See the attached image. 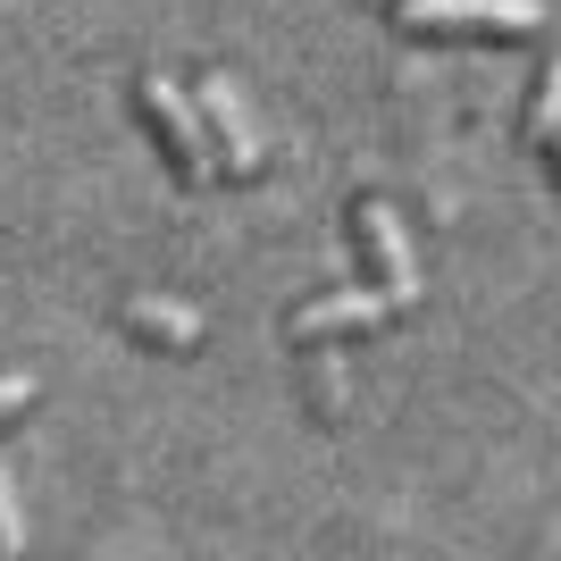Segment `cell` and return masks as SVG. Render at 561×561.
<instances>
[{
    "label": "cell",
    "instance_id": "6da1fadb",
    "mask_svg": "<svg viewBox=\"0 0 561 561\" xmlns=\"http://www.w3.org/2000/svg\"><path fill=\"white\" fill-rule=\"evenodd\" d=\"M135 110L142 126H151V142H160V160L185 176V185H210L218 160H210V126H202V101L185 93V84H168L160 68L135 76Z\"/></svg>",
    "mask_w": 561,
    "mask_h": 561
},
{
    "label": "cell",
    "instance_id": "7a4b0ae2",
    "mask_svg": "<svg viewBox=\"0 0 561 561\" xmlns=\"http://www.w3.org/2000/svg\"><path fill=\"white\" fill-rule=\"evenodd\" d=\"M411 34H537V0H402Z\"/></svg>",
    "mask_w": 561,
    "mask_h": 561
},
{
    "label": "cell",
    "instance_id": "3957f363",
    "mask_svg": "<svg viewBox=\"0 0 561 561\" xmlns=\"http://www.w3.org/2000/svg\"><path fill=\"white\" fill-rule=\"evenodd\" d=\"M193 101H202V126H210L218 176H260V126H252V110H243V93L227 84V68L202 76V84H193Z\"/></svg>",
    "mask_w": 561,
    "mask_h": 561
},
{
    "label": "cell",
    "instance_id": "277c9868",
    "mask_svg": "<svg viewBox=\"0 0 561 561\" xmlns=\"http://www.w3.org/2000/svg\"><path fill=\"white\" fill-rule=\"evenodd\" d=\"M352 243L369 252L377 285H386L402 310L420 302V260H411V234H402V218L386 210V202H352Z\"/></svg>",
    "mask_w": 561,
    "mask_h": 561
},
{
    "label": "cell",
    "instance_id": "5b68a950",
    "mask_svg": "<svg viewBox=\"0 0 561 561\" xmlns=\"http://www.w3.org/2000/svg\"><path fill=\"white\" fill-rule=\"evenodd\" d=\"M394 294L386 285H352V294H328V302H302L294 319H285V335L294 344H319V335H352V328H377V319H394Z\"/></svg>",
    "mask_w": 561,
    "mask_h": 561
},
{
    "label": "cell",
    "instance_id": "8992f818",
    "mask_svg": "<svg viewBox=\"0 0 561 561\" xmlns=\"http://www.w3.org/2000/svg\"><path fill=\"white\" fill-rule=\"evenodd\" d=\"M117 328L135 335V344H160V352H193V344H202V310H185V302H151V294H135V302L117 310Z\"/></svg>",
    "mask_w": 561,
    "mask_h": 561
},
{
    "label": "cell",
    "instance_id": "52a82bcc",
    "mask_svg": "<svg viewBox=\"0 0 561 561\" xmlns=\"http://www.w3.org/2000/svg\"><path fill=\"white\" fill-rule=\"evenodd\" d=\"M528 126H537V142H553V135H561V59L537 76V117H528Z\"/></svg>",
    "mask_w": 561,
    "mask_h": 561
},
{
    "label": "cell",
    "instance_id": "ba28073f",
    "mask_svg": "<svg viewBox=\"0 0 561 561\" xmlns=\"http://www.w3.org/2000/svg\"><path fill=\"white\" fill-rule=\"evenodd\" d=\"M34 394H43V377H34V369H0V420H18Z\"/></svg>",
    "mask_w": 561,
    "mask_h": 561
},
{
    "label": "cell",
    "instance_id": "9c48e42d",
    "mask_svg": "<svg viewBox=\"0 0 561 561\" xmlns=\"http://www.w3.org/2000/svg\"><path fill=\"white\" fill-rule=\"evenodd\" d=\"M25 528H18V494H9V461H0V553H18Z\"/></svg>",
    "mask_w": 561,
    "mask_h": 561
},
{
    "label": "cell",
    "instance_id": "30bf717a",
    "mask_svg": "<svg viewBox=\"0 0 561 561\" xmlns=\"http://www.w3.org/2000/svg\"><path fill=\"white\" fill-rule=\"evenodd\" d=\"M553 151H561V135H553Z\"/></svg>",
    "mask_w": 561,
    "mask_h": 561
}]
</instances>
